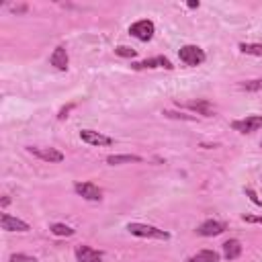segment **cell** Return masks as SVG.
Returning <instances> with one entry per match:
<instances>
[{
	"label": "cell",
	"mask_w": 262,
	"mask_h": 262,
	"mask_svg": "<svg viewBox=\"0 0 262 262\" xmlns=\"http://www.w3.org/2000/svg\"><path fill=\"white\" fill-rule=\"evenodd\" d=\"M162 115H166L170 119H184V121H194L196 119L194 115H182V113H174V111H164Z\"/></svg>",
	"instance_id": "21"
},
{
	"label": "cell",
	"mask_w": 262,
	"mask_h": 262,
	"mask_svg": "<svg viewBox=\"0 0 262 262\" xmlns=\"http://www.w3.org/2000/svg\"><path fill=\"white\" fill-rule=\"evenodd\" d=\"M260 147H262V143H260Z\"/></svg>",
	"instance_id": "28"
},
{
	"label": "cell",
	"mask_w": 262,
	"mask_h": 262,
	"mask_svg": "<svg viewBox=\"0 0 262 262\" xmlns=\"http://www.w3.org/2000/svg\"><path fill=\"white\" fill-rule=\"evenodd\" d=\"M184 106L190 108V111H194L196 115H203V117H213V115H215V106H213L209 100H205V98L188 100V102H184Z\"/></svg>",
	"instance_id": "11"
},
{
	"label": "cell",
	"mask_w": 262,
	"mask_h": 262,
	"mask_svg": "<svg viewBox=\"0 0 262 262\" xmlns=\"http://www.w3.org/2000/svg\"><path fill=\"white\" fill-rule=\"evenodd\" d=\"M154 33H156V27L147 18H141V20H137V23H133L129 27V35L135 37V39H139V41H149L154 37Z\"/></svg>",
	"instance_id": "2"
},
{
	"label": "cell",
	"mask_w": 262,
	"mask_h": 262,
	"mask_svg": "<svg viewBox=\"0 0 262 262\" xmlns=\"http://www.w3.org/2000/svg\"><path fill=\"white\" fill-rule=\"evenodd\" d=\"M246 194L252 199V203H254V205H262V201H260V199L254 194V190H250V188H248V190H246Z\"/></svg>",
	"instance_id": "25"
},
{
	"label": "cell",
	"mask_w": 262,
	"mask_h": 262,
	"mask_svg": "<svg viewBox=\"0 0 262 262\" xmlns=\"http://www.w3.org/2000/svg\"><path fill=\"white\" fill-rule=\"evenodd\" d=\"M10 262H35L33 256H27V254H12L10 256Z\"/></svg>",
	"instance_id": "22"
},
{
	"label": "cell",
	"mask_w": 262,
	"mask_h": 262,
	"mask_svg": "<svg viewBox=\"0 0 262 262\" xmlns=\"http://www.w3.org/2000/svg\"><path fill=\"white\" fill-rule=\"evenodd\" d=\"M115 53L121 55V57H135V49H131V47H127V45H119V47L115 49Z\"/></svg>",
	"instance_id": "20"
},
{
	"label": "cell",
	"mask_w": 262,
	"mask_h": 262,
	"mask_svg": "<svg viewBox=\"0 0 262 262\" xmlns=\"http://www.w3.org/2000/svg\"><path fill=\"white\" fill-rule=\"evenodd\" d=\"M8 203H10V199H8V196H4V199H2V207H6Z\"/></svg>",
	"instance_id": "27"
},
{
	"label": "cell",
	"mask_w": 262,
	"mask_h": 262,
	"mask_svg": "<svg viewBox=\"0 0 262 262\" xmlns=\"http://www.w3.org/2000/svg\"><path fill=\"white\" fill-rule=\"evenodd\" d=\"M231 127L239 133H254V131L262 129V115H250L246 119H237L231 123Z\"/></svg>",
	"instance_id": "5"
},
{
	"label": "cell",
	"mask_w": 262,
	"mask_h": 262,
	"mask_svg": "<svg viewBox=\"0 0 262 262\" xmlns=\"http://www.w3.org/2000/svg\"><path fill=\"white\" fill-rule=\"evenodd\" d=\"M129 233L137 235V237H156V239H168L170 233L164 229H158L154 225H145V223H129L127 225Z\"/></svg>",
	"instance_id": "1"
},
{
	"label": "cell",
	"mask_w": 262,
	"mask_h": 262,
	"mask_svg": "<svg viewBox=\"0 0 262 262\" xmlns=\"http://www.w3.org/2000/svg\"><path fill=\"white\" fill-rule=\"evenodd\" d=\"M131 162L139 164V162H143V158H141V156H135V154H119V156H106V164H108V166L131 164Z\"/></svg>",
	"instance_id": "14"
},
{
	"label": "cell",
	"mask_w": 262,
	"mask_h": 262,
	"mask_svg": "<svg viewBox=\"0 0 262 262\" xmlns=\"http://www.w3.org/2000/svg\"><path fill=\"white\" fill-rule=\"evenodd\" d=\"M27 151H29V154H33V156H37L39 160L49 162V164L63 162V154H61L59 149H55V147H39V145H29V147H27Z\"/></svg>",
	"instance_id": "4"
},
{
	"label": "cell",
	"mask_w": 262,
	"mask_h": 262,
	"mask_svg": "<svg viewBox=\"0 0 262 262\" xmlns=\"http://www.w3.org/2000/svg\"><path fill=\"white\" fill-rule=\"evenodd\" d=\"M74 190L80 196H84L86 201H100L102 199V188H98L94 182H76Z\"/></svg>",
	"instance_id": "6"
},
{
	"label": "cell",
	"mask_w": 262,
	"mask_h": 262,
	"mask_svg": "<svg viewBox=\"0 0 262 262\" xmlns=\"http://www.w3.org/2000/svg\"><path fill=\"white\" fill-rule=\"evenodd\" d=\"M80 139L88 145H113V139L108 135H102L98 131H92V129H82L80 131Z\"/></svg>",
	"instance_id": "9"
},
{
	"label": "cell",
	"mask_w": 262,
	"mask_h": 262,
	"mask_svg": "<svg viewBox=\"0 0 262 262\" xmlns=\"http://www.w3.org/2000/svg\"><path fill=\"white\" fill-rule=\"evenodd\" d=\"M74 254H76L78 262H102V252L92 248V246H84V244L76 246Z\"/></svg>",
	"instance_id": "8"
},
{
	"label": "cell",
	"mask_w": 262,
	"mask_h": 262,
	"mask_svg": "<svg viewBox=\"0 0 262 262\" xmlns=\"http://www.w3.org/2000/svg\"><path fill=\"white\" fill-rule=\"evenodd\" d=\"M178 57L186 66H201L205 61V51L201 47H196V45H184V47H180Z\"/></svg>",
	"instance_id": "3"
},
{
	"label": "cell",
	"mask_w": 262,
	"mask_h": 262,
	"mask_svg": "<svg viewBox=\"0 0 262 262\" xmlns=\"http://www.w3.org/2000/svg\"><path fill=\"white\" fill-rule=\"evenodd\" d=\"M72 108H74V104H68V106H63V108L59 111V115H57V119H59V121H63V119L68 117V113H70Z\"/></svg>",
	"instance_id": "24"
},
{
	"label": "cell",
	"mask_w": 262,
	"mask_h": 262,
	"mask_svg": "<svg viewBox=\"0 0 262 262\" xmlns=\"http://www.w3.org/2000/svg\"><path fill=\"white\" fill-rule=\"evenodd\" d=\"M227 229V225L225 223H221V221H205V223H201L199 225V229H196V233L199 235H205V237H213V235H219V233H223Z\"/></svg>",
	"instance_id": "12"
},
{
	"label": "cell",
	"mask_w": 262,
	"mask_h": 262,
	"mask_svg": "<svg viewBox=\"0 0 262 262\" xmlns=\"http://www.w3.org/2000/svg\"><path fill=\"white\" fill-rule=\"evenodd\" d=\"M186 262H219V254L215 250H201L194 256H190Z\"/></svg>",
	"instance_id": "16"
},
{
	"label": "cell",
	"mask_w": 262,
	"mask_h": 262,
	"mask_svg": "<svg viewBox=\"0 0 262 262\" xmlns=\"http://www.w3.org/2000/svg\"><path fill=\"white\" fill-rule=\"evenodd\" d=\"M242 219L248 223H262V215H242Z\"/></svg>",
	"instance_id": "23"
},
{
	"label": "cell",
	"mask_w": 262,
	"mask_h": 262,
	"mask_svg": "<svg viewBox=\"0 0 262 262\" xmlns=\"http://www.w3.org/2000/svg\"><path fill=\"white\" fill-rule=\"evenodd\" d=\"M239 51L246 55H262V43H239Z\"/></svg>",
	"instance_id": "18"
},
{
	"label": "cell",
	"mask_w": 262,
	"mask_h": 262,
	"mask_svg": "<svg viewBox=\"0 0 262 262\" xmlns=\"http://www.w3.org/2000/svg\"><path fill=\"white\" fill-rule=\"evenodd\" d=\"M239 90H246V92H260V90H262V78L239 82Z\"/></svg>",
	"instance_id": "19"
},
{
	"label": "cell",
	"mask_w": 262,
	"mask_h": 262,
	"mask_svg": "<svg viewBox=\"0 0 262 262\" xmlns=\"http://www.w3.org/2000/svg\"><path fill=\"white\" fill-rule=\"evenodd\" d=\"M242 244L237 242V239H227L225 244H223V256L227 258V260H235V258H239L242 256Z\"/></svg>",
	"instance_id": "15"
},
{
	"label": "cell",
	"mask_w": 262,
	"mask_h": 262,
	"mask_svg": "<svg viewBox=\"0 0 262 262\" xmlns=\"http://www.w3.org/2000/svg\"><path fill=\"white\" fill-rule=\"evenodd\" d=\"M49 61H51V66H53V68H57V70H68L70 57H68L66 47H63V45H57V47L53 49V53H51Z\"/></svg>",
	"instance_id": "13"
},
{
	"label": "cell",
	"mask_w": 262,
	"mask_h": 262,
	"mask_svg": "<svg viewBox=\"0 0 262 262\" xmlns=\"http://www.w3.org/2000/svg\"><path fill=\"white\" fill-rule=\"evenodd\" d=\"M51 233L53 235H66V237H70V235H74L76 233V229H72L70 225H66V223H53L51 227Z\"/></svg>",
	"instance_id": "17"
},
{
	"label": "cell",
	"mask_w": 262,
	"mask_h": 262,
	"mask_svg": "<svg viewBox=\"0 0 262 262\" xmlns=\"http://www.w3.org/2000/svg\"><path fill=\"white\" fill-rule=\"evenodd\" d=\"M133 70H156V68H164V70H172L174 66L170 63V59H166L164 55H158V57H149V59H143V61H135L131 63Z\"/></svg>",
	"instance_id": "7"
},
{
	"label": "cell",
	"mask_w": 262,
	"mask_h": 262,
	"mask_svg": "<svg viewBox=\"0 0 262 262\" xmlns=\"http://www.w3.org/2000/svg\"><path fill=\"white\" fill-rule=\"evenodd\" d=\"M188 8H199V2H194V0H192V2H188Z\"/></svg>",
	"instance_id": "26"
},
{
	"label": "cell",
	"mask_w": 262,
	"mask_h": 262,
	"mask_svg": "<svg viewBox=\"0 0 262 262\" xmlns=\"http://www.w3.org/2000/svg\"><path fill=\"white\" fill-rule=\"evenodd\" d=\"M0 225H2L4 231H29L31 229L27 221H23L18 217H12L8 213H2L0 215Z\"/></svg>",
	"instance_id": "10"
}]
</instances>
